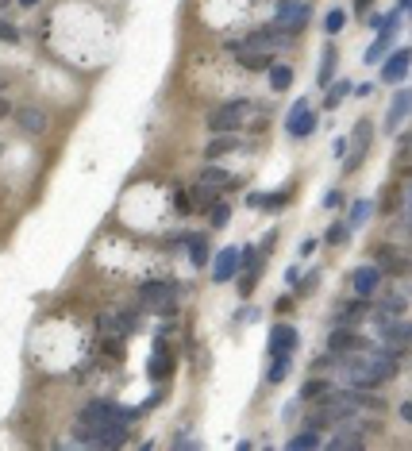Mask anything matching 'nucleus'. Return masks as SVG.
<instances>
[{
  "instance_id": "1",
  "label": "nucleus",
  "mask_w": 412,
  "mask_h": 451,
  "mask_svg": "<svg viewBox=\"0 0 412 451\" xmlns=\"http://www.w3.org/2000/svg\"><path fill=\"white\" fill-rule=\"evenodd\" d=\"M308 20H312V4H308V0H282L270 23L289 31V35H301V31L308 28Z\"/></svg>"
},
{
  "instance_id": "2",
  "label": "nucleus",
  "mask_w": 412,
  "mask_h": 451,
  "mask_svg": "<svg viewBox=\"0 0 412 451\" xmlns=\"http://www.w3.org/2000/svg\"><path fill=\"white\" fill-rule=\"evenodd\" d=\"M247 112H251V100H227L220 104L212 116H208V135H227V131H239L243 128Z\"/></svg>"
},
{
  "instance_id": "3",
  "label": "nucleus",
  "mask_w": 412,
  "mask_h": 451,
  "mask_svg": "<svg viewBox=\"0 0 412 451\" xmlns=\"http://www.w3.org/2000/svg\"><path fill=\"white\" fill-rule=\"evenodd\" d=\"M181 297V282H166V278H150V282L139 285V305L143 309H158V305H170Z\"/></svg>"
},
{
  "instance_id": "4",
  "label": "nucleus",
  "mask_w": 412,
  "mask_h": 451,
  "mask_svg": "<svg viewBox=\"0 0 412 451\" xmlns=\"http://www.w3.org/2000/svg\"><path fill=\"white\" fill-rule=\"evenodd\" d=\"M316 124H320V116H316L312 108H308V100H293V108H289V116H285V131L293 139H308L316 131Z\"/></svg>"
},
{
  "instance_id": "5",
  "label": "nucleus",
  "mask_w": 412,
  "mask_h": 451,
  "mask_svg": "<svg viewBox=\"0 0 412 451\" xmlns=\"http://www.w3.org/2000/svg\"><path fill=\"white\" fill-rule=\"evenodd\" d=\"M412 112V89H397L393 93V100H389V108H385V120H382V131H397L404 124V116Z\"/></svg>"
},
{
  "instance_id": "6",
  "label": "nucleus",
  "mask_w": 412,
  "mask_h": 451,
  "mask_svg": "<svg viewBox=\"0 0 412 451\" xmlns=\"http://www.w3.org/2000/svg\"><path fill=\"white\" fill-rule=\"evenodd\" d=\"M324 448H332V451H363L366 436L354 428V424H339V428H332V436L324 440Z\"/></svg>"
},
{
  "instance_id": "7",
  "label": "nucleus",
  "mask_w": 412,
  "mask_h": 451,
  "mask_svg": "<svg viewBox=\"0 0 412 451\" xmlns=\"http://www.w3.org/2000/svg\"><path fill=\"white\" fill-rule=\"evenodd\" d=\"M370 297H347L339 309L332 313V324H343V328H351V324H358L363 316H370Z\"/></svg>"
},
{
  "instance_id": "8",
  "label": "nucleus",
  "mask_w": 412,
  "mask_h": 451,
  "mask_svg": "<svg viewBox=\"0 0 412 451\" xmlns=\"http://www.w3.org/2000/svg\"><path fill=\"white\" fill-rule=\"evenodd\" d=\"M404 309H409V297L397 294V289H389V294L378 297V309H370V316L382 324V320H393V316H404Z\"/></svg>"
},
{
  "instance_id": "9",
  "label": "nucleus",
  "mask_w": 412,
  "mask_h": 451,
  "mask_svg": "<svg viewBox=\"0 0 412 451\" xmlns=\"http://www.w3.org/2000/svg\"><path fill=\"white\" fill-rule=\"evenodd\" d=\"M12 116H16V124H20L23 135H43V131H47V112H43V108H35V104L16 108Z\"/></svg>"
},
{
  "instance_id": "10",
  "label": "nucleus",
  "mask_w": 412,
  "mask_h": 451,
  "mask_svg": "<svg viewBox=\"0 0 412 451\" xmlns=\"http://www.w3.org/2000/svg\"><path fill=\"white\" fill-rule=\"evenodd\" d=\"M382 344L389 347H412V324L393 316V320H382Z\"/></svg>"
},
{
  "instance_id": "11",
  "label": "nucleus",
  "mask_w": 412,
  "mask_h": 451,
  "mask_svg": "<svg viewBox=\"0 0 412 451\" xmlns=\"http://www.w3.org/2000/svg\"><path fill=\"white\" fill-rule=\"evenodd\" d=\"M409 69H412V50L409 47H401V50H393V58H385V66H382V81H404L409 78Z\"/></svg>"
},
{
  "instance_id": "12",
  "label": "nucleus",
  "mask_w": 412,
  "mask_h": 451,
  "mask_svg": "<svg viewBox=\"0 0 412 451\" xmlns=\"http://www.w3.org/2000/svg\"><path fill=\"white\" fill-rule=\"evenodd\" d=\"M236 274H239V247H224V251L216 255V266H212V282L224 285Z\"/></svg>"
},
{
  "instance_id": "13",
  "label": "nucleus",
  "mask_w": 412,
  "mask_h": 451,
  "mask_svg": "<svg viewBox=\"0 0 412 451\" xmlns=\"http://www.w3.org/2000/svg\"><path fill=\"white\" fill-rule=\"evenodd\" d=\"M297 344H301V336H297L293 324H274V328H270V344H266V351H270V355L297 351Z\"/></svg>"
},
{
  "instance_id": "14",
  "label": "nucleus",
  "mask_w": 412,
  "mask_h": 451,
  "mask_svg": "<svg viewBox=\"0 0 412 451\" xmlns=\"http://www.w3.org/2000/svg\"><path fill=\"white\" fill-rule=\"evenodd\" d=\"M351 285L358 297H374L378 294V285H382V266H358L351 274Z\"/></svg>"
},
{
  "instance_id": "15",
  "label": "nucleus",
  "mask_w": 412,
  "mask_h": 451,
  "mask_svg": "<svg viewBox=\"0 0 412 451\" xmlns=\"http://www.w3.org/2000/svg\"><path fill=\"white\" fill-rule=\"evenodd\" d=\"M397 31H401V23H385V28L378 31V39H374L370 47H366V54H363V58L370 62V66H374V62H382V58H385V50L393 47V39H397Z\"/></svg>"
},
{
  "instance_id": "16",
  "label": "nucleus",
  "mask_w": 412,
  "mask_h": 451,
  "mask_svg": "<svg viewBox=\"0 0 412 451\" xmlns=\"http://www.w3.org/2000/svg\"><path fill=\"white\" fill-rule=\"evenodd\" d=\"M243 147V139L236 135V131H227V135H212L205 143V162H216V158H224L227 151H239Z\"/></svg>"
},
{
  "instance_id": "17",
  "label": "nucleus",
  "mask_w": 412,
  "mask_h": 451,
  "mask_svg": "<svg viewBox=\"0 0 412 451\" xmlns=\"http://www.w3.org/2000/svg\"><path fill=\"white\" fill-rule=\"evenodd\" d=\"M147 374L154 378V382H166L170 374H174V359H170V351H166V340H158L154 344V359H150Z\"/></svg>"
},
{
  "instance_id": "18",
  "label": "nucleus",
  "mask_w": 412,
  "mask_h": 451,
  "mask_svg": "<svg viewBox=\"0 0 412 451\" xmlns=\"http://www.w3.org/2000/svg\"><path fill=\"white\" fill-rule=\"evenodd\" d=\"M189 197H193V212H208L212 205H220V189L208 186V182H196V186L189 189Z\"/></svg>"
},
{
  "instance_id": "19",
  "label": "nucleus",
  "mask_w": 412,
  "mask_h": 451,
  "mask_svg": "<svg viewBox=\"0 0 412 451\" xmlns=\"http://www.w3.org/2000/svg\"><path fill=\"white\" fill-rule=\"evenodd\" d=\"M274 54H277V50H239L236 58L243 62L247 69H255V74H266V69L274 66Z\"/></svg>"
},
{
  "instance_id": "20",
  "label": "nucleus",
  "mask_w": 412,
  "mask_h": 451,
  "mask_svg": "<svg viewBox=\"0 0 412 451\" xmlns=\"http://www.w3.org/2000/svg\"><path fill=\"white\" fill-rule=\"evenodd\" d=\"M332 390H335V386H332V378H320V374H316V378H308V382L301 386V402L316 405V402H324V397H328Z\"/></svg>"
},
{
  "instance_id": "21",
  "label": "nucleus",
  "mask_w": 412,
  "mask_h": 451,
  "mask_svg": "<svg viewBox=\"0 0 412 451\" xmlns=\"http://www.w3.org/2000/svg\"><path fill=\"white\" fill-rule=\"evenodd\" d=\"M304 428L328 432V428H339V421H335V412L328 409V405H316V409H308V412H304Z\"/></svg>"
},
{
  "instance_id": "22",
  "label": "nucleus",
  "mask_w": 412,
  "mask_h": 451,
  "mask_svg": "<svg viewBox=\"0 0 412 451\" xmlns=\"http://www.w3.org/2000/svg\"><path fill=\"white\" fill-rule=\"evenodd\" d=\"M335 66H339V50H335L332 43H328V47H324V54H320V74H316V85H320V89H328V85H332Z\"/></svg>"
},
{
  "instance_id": "23",
  "label": "nucleus",
  "mask_w": 412,
  "mask_h": 451,
  "mask_svg": "<svg viewBox=\"0 0 412 451\" xmlns=\"http://www.w3.org/2000/svg\"><path fill=\"white\" fill-rule=\"evenodd\" d=\"M289 363H293V351H277V355H270V366H266V382H270V386L285 382V374H289Z\"/></svg>"
},
{
  "instance_id": "24",
  "label": "nucleus",
  "mask_w": 412,
  "mask_h": 451,
  "mask_svg": "<svg viewBox=\"0 0 412 451\" xmlns=\"http://www.w3.org/2000/svg\"><path fill=\"white\" fill-rule=\"evenodd\" d=\"M266 81L274 93H285V89L293 85V66H285V62H274V66L266 69Z\"/></svg>"
},
{
  "instance_id": "25",
  "label": "nucleus",
  "mask_w": 412,
  "mask_h": 451,
  "mask_svg": "<svg viewBox=\"0 0 412 451\" xmlns=\"http://www.w3.org/2000/svg\"><path fill=\"white\" fill-rule=\"evenodd\" d=\"M201 182H208V186H216V189H236V182H231V174L227 170H220L216 162H205V170H201Z\"/></svg>"
},
{
  "instance_id": "26",
  "label": "nucleus",
  "mask_w": 412,
  "mask_h": 451,
  "mask_svg": "<svg viewBox=\"0 0 412 451\" xmlns=\"http://www.w3.org/2000/svg\"><path fill=\"white\" fill-rule=\"evenodd\" d=\"M351 89H354V81H332V85L324 89V93H328V97H324V108H328V112L343 104V100L351 97Z\"/></svg>"
},
{
  "instance_id": "27",
  "label": "nucleus",
  "mask_w": 412,
  "mask_h": 451,
  "mask_svg": "<svg viewBox=\"0 0 412 451\" xmlns=\"http://www.w3.org/2000/svg\"><path fill=\"white\" fill-rule=\"evenodd\" d=\"M374 208H378V205H374V201H366V197H363V201H354V205H351V216H347V228H351V232H358V228H363L366 220L374 216Z\"/></svg>"
},
{
  "instance_id": "28",
  "label": "nucleus",
  "mask_w": 412,
  "mask_h": 451,
  "mask_svg": "<svg viewBox=\"0 0 412 451\" xmlns=\"http://www.w3.org/2000/svg\"><path fill=\"white\" fill-rule=\"evenodd\" d=\"M382 274H393V278L412 274V258H404V255H397V251H393L389 258H382Z\"/></svg>"
},
{
  "instance_id": "29",
  "label": "nucleus",
  "mask_w": 412,
  "mask_h": 451,
  "mask_svg": "<svg viewBox=\"0 0 412 451\" xmlns=\"http://www.w3.org/2000/svg\"><path fill=\"white\" fill-rule=\"evenodd\" d=\"M185 247H189V258H193V266H205V263H208V239H205V236L189 232Z\"/></svg>"
},
{
  "instance_id": "30",
  "label": "nucleus",
  "mask_w": 412,
  "mask_h": 451,
  "mask_svg": "<svg viewBox=\"0 0 412 451\" xmlns=\"http://www.w3.org/2000/svg\"><path fill=\"white\" fill-rule=\"evenodd\" d=\"M285 448H289V451H301V448H324V440H320V432H316V428H301V432L293 436V440L285 443Z\"/></svg>"
},
{
  "instance_id": "31",
  "label": "nucleus",
  "mask_w": 412,
  "mask_h": 451,
  "mask_svg": "<svg viewBox=\"0 0 412 451\" xmlns=\"http://www.w3.org/2000/svg\"><path fill=\"white\" fill-rule=\"evenodd\" d=\"M370 139H374V124H370V120H358V124H354V131H351V147L370 151Z\"/></svg>"
},
{
  "instance_id": "32",
  "label": "nucleus",
  "mask_w": 412,
  "mask_h": 451,
  "mask_svg": "<svg viewBox=\"0 0 412 451\" xmlns=\"http://www.w3.org/2000/svg\"><path fill=\"white\" fill-rule=\"evenodd\" d=\"M343 28H347V8H332L328 12V20H324V35L328 39H335Z\"/></svg>"
},
{
  "instance_id": "33",
  "label": "nucleus",
  "mask_w": 412,
  "mask_h": 451,
  "mask_svg": "<svg viewBox=\"0 0 412 451\" xmlns=\"http://www.w3.org/2000/svg\"><path fill=\"white\" fill-rule=\"evenodd\" d=\"M347 236H351V228H347V220H339V224H332L324 232V243L328 247H347Z\"/></svg>"
},
{
  "instance_id": "34",
  "label": "nucleus",
  "mask_w": 412,
  "mask_h": 451,
  "mask_svg": "<svg viewBox=\"0 0 412 451\" xmlns=\"http://www.w3.org/2000/svg\"><path fill=\"white\" fill-rule=\"evenodd\" d=\"M97 332H100V336H116V332H119L116 313H100V316H97ZM119 336H124V332H119Z\"/></svg>"
},
{
  "instance_id": "35",
  "label": "nucleus",
  "mask_w": 412,
  "mask_h": 451,
  "mask_svg": "<svg viewBox=\"0 0 412 451\" xmlns=\"http://www.w3.org/2000/svg\"><path fill=\"white\" fill-rule=\"evenodd\" d=\"M174 212H177V216H189V212H193V197H189V189H174Z\"/></svg>"
},
{
  "instance_id": "36",
  "label": "nucleus",
  "mask_w": 412,
  "mask_h": 451,
  "mask_svg": "<svg viewBox=\"0 0 412 451\" xmlns=\"http://www.w3.org/2000/svg\"><path fill=\"white\" fill-rule=\"evenodd\" d=\"M282 205H289V193H285V189H277V193H262V208L277 212Z\"/></svg>"
},
{
  "instance_id": "37",
  "label": "nucleus",
  "mask_w": 412,
  "mask_h": 451,
  "mask_svg": "<svg viewBox=\"0 0 412 451\" xmlns=\"http://www.w3.org/2000/svg\"><path fill=\"white\" fill-rule=\"evenodd\" d=\"M227 220H231V208H227L224 201H220V205H212V220H208V224H212V228H224Z\"/></svg>"
},
{
  "instance_id": "38",
  "label": "nucleus",
  "mask_w": 412,
  "mask_h": 451,
  "mask_svg": "<svg viewBox=\"0 0 412 451\" xmlns=\"http://www.w3.org/2000/svg\"><path fill=\"white\" fill-rule=\"evenodd\" d=\"M116 320H119V332H124V336L139 332V316L135 313H116Z\"/></svg>"
},
{
  "instance_id": "39",
  "label": "nucleus",
  "mask_w": 412,
  "mask_h": 451,
  "mask_svg": "<svg viewBox=\"0 0 412 451\" xmlns=\"http://www.w3.org/2000/svg\"><path fill=\"white\" fill-rule=\"evenodd\" d=\"M363 162H366V151L354 147V155H347V158H343V174H354V170L363 166Z\"/></svg>"
},
{
  "instance_id": "40",
  "label": "nucleus",
  "mask_w": 412,
  "mask_h": 451,
  "mask_svg": "<svg viewBox=\"0 0 412 451\" xmlns=\"http://www.w3.org/2000/svg\"><path fill=\"white\" fill-rule=\"evenodd\" d=\"M324 208L328 212H339V208H343V193H339V189H328L324 193Z\"/></svg>"
},
{
  "instance_id": "41",
  "label": "nucleus",
  "mask_w": 412,
  "mask_h": 451,
  "mask_svg": "<svg viewBox=\"0 0 412 451\" xmlns=\"http://www.w3.org/2000/svg\"><path fill=\"white\" fill-rule=\"evenodd\" d=\"M347 151H351V139H335V143H332V155L339 158V162L347 158Z\"/></svg>"
},
{
  "instance_id": "42",
  "label": "nucleus",
  "mask_w": 412,
  "mask_h": 451,
  "mask_svg": "<svg viewBox=\"0 0 412 451\" xmlns=\"http://www.w3.org/2000/svg\"><path fill=\"white\" fill-rule=\"evenodd\" d=\"M255 282H258V274H243V282H239V297H251Z\"/></svg>"
},
{
  "instance_id": "43",
  "label": "nucleus",
  "mask_w": 412,
  "mask_h": 451,
  "mask_svg": "<svg viewBox=\"0 0 412 451\" xmlns=\"http://www.w3.org/2000/svg\"><path fill=\"white\" fill-rule=\"evenodd\" d=\"M366 28H370V31H382V28H385V16H382V12H370V16H366Z\"/></svg>"
},
{
  "instance_id": "44",
  "label": "nucleus",
  "mask_w": 412,
  "mask_h": 451,
  "mask_svg": "<svg viewBox=\"0 0 412 451\" xmlns=\"http://www.w3.org/2000/svg\"><path fill=\"white\" fill-rule=\"evenodd\" d=\"M316 282H320V274H316V270H308V274H304V282H301V294H312Z\"/></svg>"
},
{
  "instance_id": "45",
  "label": "nucleus",
  "mask_w": 412,
  "mask_h": 451,
  "mask_svg": "<svg viewBox=\"0 0 412 451\" xmlns=\"http://www.w3.org/2000/svg\"><path fill=\"white\" fill-rule=\"evenodd\" d=\"M370 93H374V81H363V85H354V89H351V97H358V100H366Z\"/></svg>"
},
{
  "instance_id": "46",
  "label": "nucleus",
  "mask_w": 412,
  "mask_h": 451,
  "mask_svg": "<svg viewBox=\"0 0 412 451\" xmlns=\"http://www.w3.org/2000/svg\"><path fill=\"white\" fill-rule=\"evenodd\" d=\"M312 251H316V239H304V243L297 247V255H301V258H308V255H312Z\"/></svg>"
},
{
  "instance_id": "47",
  "label": "nucleus",
  "mask_w": 412,
  "mask_h": 451,
  "mask_svg": "<svg viewBox=\"0 0 412 451\" xmlns=\"http://www.w3.org/2000/svg\"><path fill=\"white\" fill-rule=\"evenodd\" d=\"M174 448H196V440H193V436H185V432H181V436H174Z\"/></svg>"
},
{
  "instance_id": "48",
  "label": "nucleus",
  "mask_w": 412,
  "mask_h": 451,
  "mask_svg": "<svg viewBox=\"0 0 412 451\" xmlns=\"http://www.w3.org/2000/svg\"><path fill=\"white\" fill-rule=\"evenodd\" d=\"M370 8H374V0H354V12H358V16H370Z\"/></svg>"
},
{
  "instance_id": "49",
  "label": "nucleus",
  "mask_w": 412,
  "mask_h": 451,
  "mask_svg": "<svg viewBox=\"0 0 412 451\" xmlns=\"http://www.w3.org/2000/svg\"><path fill=\"white\" fill-rule=\"evenodd\" d=\"M297 409H301V397H297V402H289V405H285V412H282V417H285V421H293V417H297Z\"/></svg>"
},
{
  "instance_id": "50",
  "label": "nucleus",
  "mask_w": 412,
  "mask_h": 451,
  "mask_svg": "<svg viewBox=\"0 0 412 451\" xmlns=\"http://www.w3.org/2000/svg\"><path fill=\"white\" fill-rule=\"evenodd\" d=\"M274 309H277V313H289V309H293V297H277Z\"/></svg>"
},
{
  "instance_id": "51",
  "label": "nucleus",
  "mask_w": 412,
  "mask_h": 451,
  "mask_svg": "<svg viewBox=\"0 0 412 451\" xmlns=\"http://www.w3.org/2000/svg\"><path fill=\"white\" fill-rule=\"evenodd\" d=\"M285 282L297 285V282H301V270H297V266H289V270H285Z\"/></svg>"
},
{
  "instance_id": "52",
  "label": "nucleus",
  "mask_w": 412,
  "mask_h": 451,
  "mask_svg": "<svg viewBox=\"0 0 412 451\" xmlns=\"http://www.w3.org/2000/svg\"><path fill=\"white\" fill-rule=\"evenodd\" d=\"M397 412H401V421L412 424V402H401V409H397Z\"/></svg>"
},
{
  "instance_id": "53",
  "label": "nucleus",
  "mask_w": 412,
  "mask_h": 451,
  "mask_svg": "<svg viewBox=\"0 0 412 451\" xmlns=\"http://www.w3.org/2000/svg\"><path fill=\"white\" fill-rule=\"evenodd\" d=\"M247 205H251V208H262V193H247Z\"/></svg>"
},
{
  "instance_id": "54",
  "label": "nucleus",
  "mask_w": 412,
  "mask_h": 451,
  "mask_svg": "<svg viewBox=\"0 0 412 451\" xmlns=\"http://www.w3.org/2000/svg\"><path fill=\"white\" fill-rule=\"evenodd\" d=\"M4 116H12V104H8L4 97H0V120H4Z\"/></svg>"
},
{
  "instance_id": "55",
  "label": "nucleus",
  "mask_w": 412,
  "mask_h": 451,
  "mask_svg": "<svg viewBox=\"0 0 412 451\" xmlns=\"http://www.w3.org/2000/svg\"><path fill=\"white\" fill-rule=\"evenodd\" d=\"M20 8H35V4H43V0H16Z\"/></svg>"
},
{
  "instance_id": "56",
  "label": "nucleus",
  "mask_w": 412,
  "mask_h": 451,
  "mask_svg": "<svg viewBox=\"0 0 412 451\" xmlns=\"http://www.w3.org/2000/svg\"><path fill=\"white\" fill-rule=\"evenodd\" d=\"M8 4H12V0H0V12H4V8H8Z\"/></svg>"
}]
</instances>
